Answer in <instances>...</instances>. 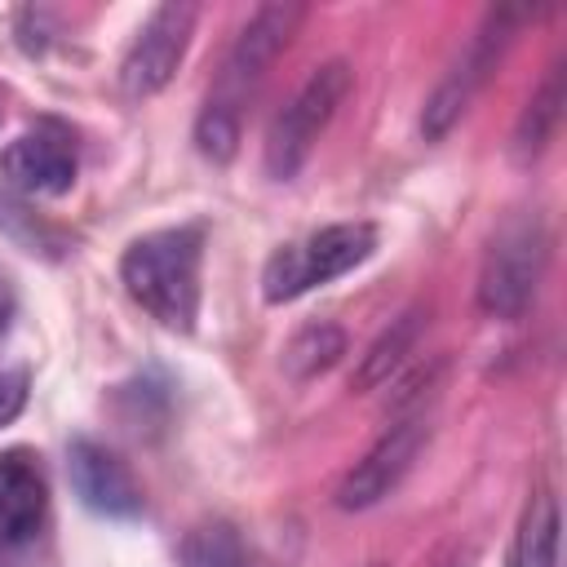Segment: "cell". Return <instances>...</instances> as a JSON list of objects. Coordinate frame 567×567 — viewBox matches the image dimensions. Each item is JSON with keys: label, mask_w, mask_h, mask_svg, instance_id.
<instances>
[{"label": "cell", "mask_w": 567, "mask_h": 567, "mask_svg": "<svg viewBox=\"0 0 567 567\" xmlns=\"http://www.w3.org/2000/svg\"><path fill=\"white\" fill-rule=\"evenodd\" d=\"M425 412H403L377 443L372 452L346 474V483L337 487V505L341 509H363L377 505L381 496H390L399 487V478L408 474V465L416 461L421 443H425Z\"/></svg>", "instance_id": "obj_9"}, {"label": "cell", "mask_w": 567, "mask_h": 567, "mask_svg": "<svg viewBox=\"0 0 567 567\" xmlns=\"http://www.w3.org/2000/svg\"><path fill=\"white\" fill-rule=\"evenodd\" d=\"M80 173L75 137L58 120H40L18 133L0 155V177L22 195H66Z\"/></svg>", "instance_id": "obj_7"}, {"label": "cell", "mask_w": 567, "mask_h": 567, "mask_svg": "<svg viewBox=\"0 0 567 567\" xmlns=\"http://www.w3.org/2000/svg\"><path fill=\"white\" fill-rule=\"evenodd\" d=\"M195 142L208 159H230L235 155V142H239V115L221 111V106H204L199 115V128H195Z\"/></svg>", "instance_id": "obj_17"}, {"label": "cell", "mask_w": 567, "mask_h": 567, "mask_svg": "<svg viewBox=\"0 0 567 567\" xmlns=\"http://www.w3.org/2000/svg\"><path fill=\"white\" fill-rule=\"evenodd\" d=\"M27 403V372L22 368H4L0 372V425H9Z\"/></svg>", "instance_id": "obj_18"}, {"label": "cell", "mask_w": 567, "mask_h": 567, "mask_svg": "<svg viewBox=\"0 0 567 567\" xmlns=\"http://www.w3.org/2000/svg\"><path fill=\"white\" fill-rule=\"evenodd\" d=\"M341 350H346V337H341L332 323H315V328H306V332L292 337L284 363H288L292 377H315V372L332 368Z\"/></svg>", "instance_id": "obj_16"}, {"label": "cell", "mask_w": 567, "mask_h": 567, "mask_svg": "<svg viewBox=\"0 0 567 567\" xmlns=\"http://www.w3.org/2000/svg\"><path fill=\"white\" fill-rule=\"evenodd\" d=\"M66 474H71V487L84 509H93L102 518H137L142 514V487H137L133 470L111 447H102L93 439H75L66 452Z\"/></svg>", "instance_id": "obj_10"}, {"label": "cell", "mask_w": 567, "mask_h": 567, "mask_svg": "<svg viewBox=\"0 0 567 567\" xmlns=\"http://www.w3.org/2000/svg\"><path fill=\"white\" fill-rule=\"evenodd\" d=\"M540 266H545V230L536 217H514L496 230L487 257H483V275H478V306L496 319H518L540 284Z\"/></svg>", "instance_id": "obj_4"}, {"label": "cell", "mask_w": 567, "mask_h": 567, "mask_svg": "<svg viewBox=\"0 0 567 567\" xmlns=\"http://www.w3.org/2000/svg\"><path fill=\"white\" fill-rule=\"evenodd\" d=\"M514 567H558V505L549 492H536L527 501L514 540Z\"/></svg>", "instance_id": "obj_12"}, {"label": "cell", "mask_w": 567, "mask_h": 567, "mask_svg": "<svg viewBox=\"0 0 567 567\" xmlns=\"http://www.w3.org/2000/svg\"><path fill=\"white\" fill-rule=\"evenodd\" d=\"M558 115H563V62L549 66L545 84L532 93V102H527V111H523V120H518V137H514V142H518V155H523V159H527V155H540V146L549 142Z\"/></svg>", "instance_id": "obj_14"}, {"label": "cell", "mask_w": 567, "mask_h": 567, "mask_svg": "<svg viewBox=\"0 0 567 567\" xmlns=\"http://www.w3.org/2000/svg\"><path fill=\"white\" fill-rule=\"evenodd\" d=\"M49 514V483L31 447L0 452V545H27Z\"/></svg>", "instance_id": "obj_11"}, {"label": "cell", "mask_w": 567, "mask_h": 567, "mask_svg": "<svg viewBox=\"0 0 567 567\" xmlns=\"http://www.w3.org/2000/svg\"><path fill=\"white\" fill-rule=\"evenodd\" d=\"M350 93V66L346 62H323L310 71V80L292 93V102L275 115L266 133V173L275 182H288L315 151L319 133L337 115L341 97Z\"/></svg>", "instance_id": "obj_3"}, {"label": "cell", "mask_w": 567, "mask_h": 567, "mask_svg": "<svg viewBox=\"0 0 567 567\" xmlns=\"http://www.w3.org/2000/svg\"><path fill=\"white\" fill-rule=\"evenodd\" d=\"M195 13H199L195 4L173 0V4H159V9L142 22V31L133 35V44H128V53H124V62H120V84H124V93L146 97V93H159V89L173 80V71H177L182 58H186V44H190Z\"/></svg>", "instance_id": "obj_6"}, {"label": "cell", "mask_w": 567, "mask_h": 567, "mask_svg": "<svg viewBox=\"0 0 567 567\" xmlns=\"http://www.w3.org/2000/svg\"><path fill=\"white\" fill-rule=\"evenodd\" d=\"M182 567H261L230 523H204L182 540Z\"/></svg>", "instance_id": "obj_13"}, {"label": "cell", "mask_w": 567, "mask_h": 567, "mask_svg": "<svg viewBox=\"0 0 567 567\" xmlns=\"http://www.w3.org/2000/svg\"><path fill=\"white\" fill-rule=\"evenodd\" d=\"M416 332H421V310H408L368 354H363V368H359V377H354V385L359 390H372L377 381H385L390 377V368L412 350V341H416Z\"/></svg>", "instance_id": "obj_15"}, {"label": "cell", "mask_w": 567, "mask_h": 567, "mask_svg": "<svg viewBox=\"0 0 567 567\" xmlns=\"http://www.w3.org/2000/svg\"><path fill=\"white\" fill-rule=\"evenodd\" d=\"M377 248V226L372 221H337V226H323L315 235H306L301 244H288L279 248L270 261H266V275H261V292L266 301H292L319 284H332L341 279L346 270H354L359 261H368Z\"/></svg>", "instance_id": "obj_2"}, {"label": "cell", "mask_w": 567, "mask_h": 567, "mask_svg": "<svg viewBox=\"0 0 567 567\" xmlns=\"http://www.w3.org/2000/svg\"><path fill=\"white\" fill-rule=\"evenodd\" d=\"M518 18H523V9H514V4H501V9H492V13L483 18V27H478L474 40L465 44V53L452 62V71L439 80L434 97L425 102V120H421L425 137H443V133L461 120V111L470 106V97L483 89V80L496 71L501 53L509 49V40H514V31H518Z\"/></svg>", "instance_id": "obj_5"}, {"label": "cell", "mask_w": 567, "mask_h": 567, "mask_svg": "<svg viewBox=\"0 0 567 567\" xmlns=\"http://www.w3.org/2000/svg\"><path fill=\"white\" fill-rule=\"evenodd\" d=\"M199 266H204V230L164 226L124 248L120 279L151 319H159L173 332H190L199 319Z\"/></svg>", "instance_id": "obj_1"}, {"label": "cell", "mask_w": 567, "mask_h": 567, "mask_svg": "<svg viewBox=\"0 0 567 567\" xmlns=\"http://www.w3.org/2000/svg\"><path fill=\"white\" fill-rule=\"evenodd\" d=\"M301 22V4H261L248 27L239 31L226 66H221V80H217V97H208V106H221L235 115V106L244 102V93L266 75V66L275 62V53L288 44L292 27Z\"/></svg>", "instance_id": "obj_8"}]
</instances>
